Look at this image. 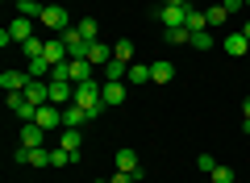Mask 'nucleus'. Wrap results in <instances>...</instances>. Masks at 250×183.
<instances>
[{"label": "nucleus", "instance_id": "f257e3e1", "mask_svg": "<svg viewBox=\"0 0 250 183\" xmlns=\"http://www.w3.org/2000/svg\"><path fill=\"white\" fill-rule=\"evenodd\" d=\"M75 104L88 108L92 121L104 113V96H100V83H96V79H83V83H75Z\"/></svg>", "mask_w": 250, "mask_h": 183}, {"label": "nucleus", "instance_id": "f03ea898", "mask_svg": "<svg viewBox=\"0 0 250 183\" xmlns=\"http://www.w3.org/2000/svg\"><path fill=\"white\" fill-rule=\"evenodd\" d=\"M34 25H38V21H29V17H21V13H17V21H13V25L4 29V34H0V46L9 50L13 42L21 46V42H29V38H38V34H34Z\"/></svg>", "mask_w": 250, "mask_h": 183}, {"label": "nucleus", "instance_id": "7ed1b4c3", "mask_svg": "<svg viewBox=\"0 0 250 183\" xmlns=\"http://www.w3.org/2000/svg\"><path fill=\"white\" fill-rule=\"evenodd\" d=\"M42 29H50V34H62V29L71 25V17H67V9L62 4H46L42 9V21H38Z\"/></svg>", "mask_w": 250, "mask_h": 183}, {"label": "nucleus", "instance_id": "20e7f679", "mask_svg": "<svg viewBox=\"0 0 250 183\" xmlns=\"http://www.w3.org/2000/svg\"><path fill=\"white\" fill-rule=\"evenodd\" d=\"M100 96H104V108H117L129 96V83H125V79H104V83H100Z\"/></svg>", "mask_w": 250, "mask_h": 183}, {"label": "nucleus", "instance_id": "39448f33", "mask_svg": "<svg viewBox=\"0 0 250 183\" xmlns=\"http://www.w3.org/2000/svg\"><path fill=\"white\" fill-rule=\"evenodd\" d=\"M59 38H62V42H67V50H71V59H88V50H92V42H88V38L80 34V25H75V29L67 25V29H62Z\"/></svg>", "mask_w": 250, "mask_h": 183}, {"label": "nucleus", "instance_id": "423d86ee", "mask_svg": "<svg viewBox=\"0 0 250 183\" xmlns=\"http://www.w3.org/2000/svg\"><path fill=\"white\" fill-rule=\"evenodd\" d=\"M46 83H50V104L67 108L75 100V83H71V79H46Z\"/></svg>", "mask_w": 250, "mask_h": 183}, {"label": "nucleus", "instance_id": "0eeeda50", "mask_svg": "<svg viewBox=\"0 0 250 183\" xmlns=\"http://www.w3.org/2000/svg\"><path fill=\"white\" fill-rule=\"evenodd\" d=\"M188 9H192V4H163V9H159V21H163L167 29L188 25Z\"/></svg>", "mask_w": 250, "mask_h": 183}, {"label": "nucleus", "instance_id": "6e6552de", "mask_svg": "<svg viewBox=\"0 0 250 183\" xmlns=\"http://www.w3.org/2000/svg\"><path fill=\"white\" fill-rule=\"evenodd\" d=\"M117 171H129L138 183H142V175H146V171H142V163H138V154H134L129 146H125V150H117Z\"/></svg>", "mask_w": 250, "mask_h": 183}, {"label": "nucleus", "instance_id": "1a4fd4ad", "mask_svg": "<svg viewBox=\"0 0 250 183\" xmlns=\"http://www.w3.org/2000/svg\"><path fill=\"white\" fill-rule=\"evenodd\" d=\"M17 163H29V166H50V150L46 146H38V150H25V146H17Z\"/></svg>", "mask_w": 250, "mask_h": 183}, {"label": "nucleus", "instance_id": "9d476101", "mask_svg": "<svg viewBox=\"0 0 250 183\" xmlns=\"http://www.w3.org/2000/svg\"><path fill=\"white\" fill-rule=\"evenodd\" d=\"M34 125H42V129H59V125H62V108L59 104H42L38 117H34Z\"/></svg>", "mask_w": 250, "mask_h": 183}, {"label": "nucleus", "instance_id": "9b49d317", "mask_svg": "<svg viewBox=\"0 0 250 183\" xmlns=\"http://www.w3.org/2000/svg\"><path fill=\"white\" fill-rule=\"evenodd\" d=\"M42 59L50 62V67H59V62L71 59V50H67V42H62V38H50V42H46V54H42Z\"/></svg>", "mask_w": 250, "mask_h": 183}, {"label": "nucleus", "instance_id": "f8f14e48", "mask_svg": "<svg viewBox=\"0 0 250 183\" xmlns=\"http://www.w3.org/2000/svg\"><path fill=\"white\" fill-rule=\"evenodd\" d=\"M221 46H225V54H233V59H250V38L246 34H229Z\"/></svg>", "mask_w": 250, "mask_h": 183}, {"label": "nucleus", "instance_id": "ddd939ff", "mask_svg": "<svg viewBox=\"0 0 250 183\" xmlns=\"http://www.w3.org/2000/svg\"><path fill=\"white\" fill-rule=\"evenodd\" d=\"M83 121H92V117H88V108H80L75 100H71L67 108H62V129H80Z\"/></svg>", "mask_w": 250, "mask_h": 183}, {"label": "nucleus", "instance_id": "4468645a", "mask_svg": "<svg viewBox=\"0 0 250 183\" xmlns=\"http://www.w3.org/2000/svg\"><path fill=\"white\" fill-rule=\"evenodd\" d=\"M25 83H29V71H4V75H0V87H4V92H25Z\"/></svg>", "mask_w": 250, "mask_h": 183}, {"label": "nucleus", "instance_id": "2eb2a0df", "mask_svg": "<svg viewBox=\"0 0 250 183\" xmlns=\"http://www.w3.org/2000/svg\"><path fill=\"white\" fill-rule=\"evenodd\" d=\"M67 79H71V83L92 79V62H88V59H71V62H67Z\"/></svg>", "mask_w": 250, "mask_h": 183}, {"label": "nucleus", "instance_id": "dca6fc26", "mask_svg": "<svg viewBox=\"0 0 250 183\" xmlns=\"http://www.w3.org/2000/svg\"><path fill=\"white\" fill-rule=\"evenodd\" d=\"M42 125H34V121H25V129H21V146H25V150H38V146H42Z\"/></svg>", "mask_w": 250, "mask_h": 183}, {"label": "nucleus", "instance_id": "f3484780", "mask_svg": "<svg viewBox=\"0 0 250 183\" xmlns=\"http://www.w3.org/2000/svg\"><path fill=\"white\" fill-rule=\"evenodd\" d=\"M171 79H175V67H171L167 59L150 62V83H171Z\"/></svg>", "mask_w": 250, "mask_h": 183}, {"label": "nucleus", "instance_id": "a211bd4d", "mask_svg": "<svg viewBox=\"0 0 250 183\" xmlns=\"http://www.w3.org/2000/svg\"><path fill=\"white\" fill-rule=\"evenodd\" d=\"M125 83H150V67H146V62H129Z\"/></svg>", "mask_w": 250, "mask_h": 183}, {"label": "nucleus", "instance_id": "6ab92c4d", "mask_svg": "<svg viewBox=\"0 0 250 183\" xmlns=\"http://www.w3.org/2000/svg\"><path fill=\"white\" fill-rule=\"evenodd\" d=\"M88 62H92V67H108V62H113V59H108V46H104V42H92Z\"/></svg>", "mask_w": 250, "mask_h": 183}, {"label": "nucleus", "instance_id": "aec40b11", "mask_svg": "<svg viewBox=\"0 0 250 183\" xmlns=\"http://www.w3.org/2000/svg\"><path fill=\"white\" fill-rule=\"evenodd\" d=\"M42 9H46L42 0H21V4H17V13H21V17H29V21H42Z\"/></svg>", "mask_w": 250, "mask_h": 183}, {"label": "nucleus", "instance_id": "412c9836", "mask_svg": "<svg viewBox=\"0 0 250 183\" xmlns=\"http://www.w3.org/2000/svg\"><path fill=\"white\" fill-rule=\"evenodd\" d=\"M113 59H117V62H125V67H129V62H134V42H129V38H121V42L113 46Z\"/></svg>", "mask_w": 250, "mask_h": 183}, {"label": "nucleus", "instance_id": "4be33fe9", "mask_svg": "<svg viewBox=\"0 0 250 183\" xmlns=\"http://www.w3.org/2000/svg\"><path fill=\"white\" fill-rule=\"evenodd\" d=\"M163 38H167L171 46H184V42H192V29H188V25H175V29H163Z\"/></svg>", "mask_w": 250, "mask_h": 183}, {"label": "nucleus", "instance_id": "5701e85b", "mask_svg": "<svg viewBox=\"0 0 250 183\" xmlns=\"http://www.w3.org/2000/svg\"><path fill=\"white\" fill-rule=\"evenodd\" d=\"M188 29H192V34H200V29H208V17H205V13L196 9V4L188 9Z\"/></svg>", "mask_w": 250, "mask_h": 183}, {"label": "nucleus", "instance_id": "b1692460", "mask_svg": "<svg viewBox=\"0 0 250 183\" xmlns=\"http://www.w3.org/2000/svg\"><path fill=\"white\" fill-rule=\"evenodd\" d=\"M21 50H25V59L34 62V59H42V54H46V42H42V38H29V42H21Z\"/></svg>", "mask_w": 250, "mask_h": 183}, {"label": "nucleus", "instance_id": "393cba45", "mask_svg": "<svg viewBox=\"0 0 250 183\" xmlns=\"http://www.w3.org/2000/svg\"><path fill=\"white\" fill-rule=\"evenodd\" d=\"M59 146H62V150H71V154H80V129H62Z\"/></svg>", "mask_w": 250, "mask_h": 183}, {"label": "nucleus", "instance_id": "a878e982", "mask_svg": "<svg viewBox=\"0 0 250 183\" xmlns=\"http://www.w3.org/2000/svg\"><path fill=\"white\" fill-rule=\"evenodd\" d=\"M67 163H75V154H71V150H62V146H54L50 150V166H67Z\"/></svg>", "mask_w": 250, "mask_h": 183}, {"label": "nucleus", "instance_id": "bb28decb", "mask_svg": "<svg viewBox=\"0 0 250 183\" xmlns=\"http://www.w3.org/2000/svg\"><path fill=\"white\" fill-rule=\"evenodd\" d=\"M25 71H29V79H42V75H50L54 67H50V62H46V59H34V62H29Z\"/></svg>", "mask_w": 250, "mask_h": 183}, {"label": "nucleus", "instance_id": "cd10ccee", "mask_svg": "<svg viewBox=\"0 0 250 183\" xmlns=\"http://www.w3.org/2000/svg\"><path fill=\"white\" fill-rule=\"evenodd\" d=\"M80 34L88 38V42H100V25H96L92 17H83V21H80Z\"/></svg>", "mask_w": 250, "mask_h": 183}, {"label": "nucleus", "instance_id": "c85d7f7f", "mask_svg": "<svg viewBox=\"0 0 250 183\" xmlns=\"http://www.w3.org/2000/svg\"><path fill=\"white\" fill-rule=\"evenodd\" d=\"M188 46H196V50H213V34L200 29V34H192V42H188Z\"/></svg>", "mask_w": 250, "mask_h": 183}, {"label": "nucleus", "instance_id": "c756f323", "mask_svg": "<svg viewBox=\"0 0 250 183\" xmlns=\"http://www.w3.org/2000/svg\"><path fill=\"white\" fill-rule=\"evenodd\" d=\"M208 179H213V183H233V171H229V166H221V163H217Z\"/></svg>", "mask_w": 250, "mask_h": 183}, {"label": "nucleus", "instance_id": "7c9ffc66", "mask_svg": "<svg viewBox=\"0 0 250 183\" xmlns=\"http://www.w3.org/2000/svg\"><path fill=\"white\" fill-rule=\"evenodd\" d=\"M125 71H129V67H125V62H108V67H104V79H125Z\"/></svg>", "mask_w": 250, "mask_h": 183}, {"label": "nucleus", "instance_id": "2f4dec72", "mask_svg": "<svg viewBox=\"0 0 250 183\" xmlns=\"http://www.w3.org/2000/svg\"><path fill=\"white\" fill-rule=\"evenodd\" d=\"M205 17H208V25H221V21L229 17V13H225V4H213V9H208Z\"/></svg>", "mask_w": 250, "mask_h": 183}, {"label": "nucleus", "instance_id": "473e14b6", "mask_svg": "<svg viewBox=\"0 0 250 183\" xmlns=\"http://www.w3.org/2000/svg\"><path fill=\"white\" fill-rule=\"evenodd\" d=\"M196 166H200V171H205V175H213V166H217V158H208V154H200V158H196Z\"/></svg>", "mask_w": 250, "mask_h": 183}, {"label": "nucleus", "instance_id": "72a5a7b5", "mask_svg": "<svg viewBox=\"0 0 250 183\" xmlns=\"http://www.w3.org/2000/svg\"><path fill=\"white\" fill-rule=\"evenodd\" d=\"M242 129H246V133H250V96H246V100H242Z\"/></svg>", "mask_w": 250, "mask_h": 183}, {"label": "nucleus", "instance_id": "f704fd0d", "mask_svg": "<svg viewBox=\"0 0 250 183\" xmlns=\"http://www.w3.org/2000/svg\"><path fill=\"white\" fill-rule=\"evenodd\" d=\"M113 183H138V179H134L129 171H117V175H113Z\"/></svg>", "mask_w": 250, "mask_h": 183}, {"label": "nucleus", "instance_id": "c9c22d12", "mask_svg": "<svg viewBox=\"0 0 250 183\" xmlns=\"http://www.w3.org/2000/svg\"><path fill=\"white\" fill-rule=\"evenodd\" d=\"M221 4H225V13H238L242 4H246V0H221Z\"/></svg>", "mask_w": 250, "mask_h": 183}, {"label": "nucleus", "instance_id": "e433bc0d", "mask_svg": "<svg viewBox=\"0 0 250 183\" xmlns=\"http://www.w3.org/2000/svg\"><path fill=\"white\" fill-rule=\"evenodd\" d=\"M242 34H246V38H250V21H246V25H242Z\"/></svg>", "mask_w": 250, "mask_h": 183}, {"label": "nucleus", "instance_id": "4c0bfd02", "mask_svg": "<svg viewBox=\"0 0 250 183\" xmlns=\"http://www.w3.org/2000/svg\"><path fill=\"white\" fill-rule=\"evenodd\" d=\"M96 183H104V179H96Z\"/></svg>", "mask_w": 250, "mask_h": 183}]
</instances>
